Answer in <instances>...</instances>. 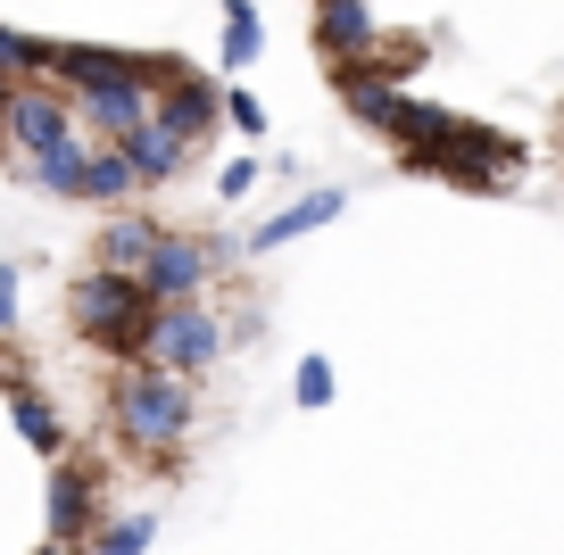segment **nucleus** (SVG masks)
I'll list each match as a JSON object with an SVG mask.
<instances>
[{
  "label": "nucleus",
  "mask_w": 564,
  "mask_h": 555,
  "mask_svg": "<svg viewBox=\"0 0 564 555\" xmlns=\"http://www.w3.org/2000/svg\"><path fill=\"white\" fill-rule=\"evenodd\" d=\"M67 331L91 348V357H117V364H133L141 331H150V298H141V282L84 274V282L67 291Z\"/></svg>",
  "instance_id": "39448f33"
},
{
  "label": "nucleus",
  "mask_w": 564,
  "mask_h": 555,
  "mask_svg": "<svg viewBox=\"0 0 564 555\" xmlns=\"http://www.w3.org/2000/svg\"><path fill=\"white\" fill-rule=\"evenodd\" d=\"M258 174H265L258 157H232V166L216 174V192H225V199H249V192H258Z\"/></svg>",
  "instance_id": "a211bd4d"
},
{
  "label": "nucleus",
  "mask_w": 564,
  "mask_h": 555,
  "mask_svg": "<svg viewBox=\"0 0 564 555\" xmlns=\"http://www.w3.org/2000/svg\"><path fill=\"white\" fill-rule=\"evenodd\" d=\"M150 538H159V514H150V505H133V514H108L100 531H91L84 555H141Z\"/></svg>",
  "instance_id": "4468645a"
},
{
  "label": "nucleus",
  "mask_w": 564,
  "mask_h": 555,
  "mask_svg": "<svg viewBox=\"0 0 564 555\" xmlns=\"http://www.w3.org/2000/svg\"><path fill=\"white\" fill-rule=\"evenodd\" d=\"M42 555H67V547H42Z\"/></svg>",
  "instance_id": "412c9836"
},
{
  "label": "nucleus",
  "mask_w": 564,
  "mask_h": 555,
  "mask_svg": "<svg viewBox=\"0 0 564 555\" xmlns=\"http://www.w3.org/2000/svg\"><path fill=\"white\" fill-rule=\"evenodd\" d=\"M265 51V25L249 0H225V67H249V58Z\"/></svg>",
  "instance_id": "dca6fc26"
},
{
  "label": "nucleus",
  "mask_w": 564,
  "mask_h": 555,
  "mask_svg": "<svg viewBox=\"0 0 564 555\" xmlns=\"http://www.w3.org/2000/svg\"><path fill=\"white\" fill-rule=\"evenodd\" d=\"M67 199H84V208H108V216H117V208H133V166H124V150H100V141H91V150H84V166H75V192Z\"/></svg>",
  "instance_id": "f8f14e48"
},
{
  "label": "nucleus",
  "mask_w": 564,
  "mask_h": 555,
  "mask_svg": "<svg viewBox=\"0 0 564 555\" xmlns=\"http://www.w3.org/2000/svg\"><path fill=\"white\" fill-rule=\"evenodd\" d=\"M159 216L150 208H117L100 232H91V274H117V282H141V265H150V249H159Z\"/></svg>",
  "instance_id": "6e6552de"
},
{
  "label": "nucleus",
  "mask_w": 564,
  "mask_h": 555,
  "mask_svg": "<svg viewBox=\"0 0 564 555\" xmlns=\"http://www.w3.org/2000/svg\"><path fill=\"white\" fill-rule=\"evenodd\" d=\"M18 291H25V282H18V265H0V340L18 331Z\"/></svg>",
  "instance_id": "aec40b11"
},
{
  "label": "nucleus",
  "mask_w": 564,
  "mask_h": 555,
  "mask_svg": "<svg viewBox=\"0 0 564 555\" xmlns=\"http://www.w3.org/2000/svg\"><path fill=\"white\" fill-rule=\"evenodd\" d=\"M100 415H108V432H117V448L141 465V456L192 439L199 390L175 382V373H150V364H108L100 373Z\"/></svg>",
  "instance_id": "f257e3e1"
},
{
  "label": "nucleus",
  "mask_w": 564,
  "mask_h": 555,
  "mask_svg": "<svg viewBox=\"0 0 564 555\" xmlns=\"http://www.w3.org/2000/svg\"><path fill=\"white\" fill-rule=\"evenodd\" d=\"M225 274H241V241L232 232H183L166 225L150 265H141V298L150 307H183V298H208Z\"/></svg>",
  "instance_id": "7ed1b4c3"
},
{
  "label": "nucleus",
  "mask_w": 564,
  "mask_h": 555,
  "mask_svg": "<svg viewBox=\"0 0 564 555\" xmlns=\"http://www.w3.org/2000/svg\"><path fill=\"white\" fill-rule=\"evenodd\" d=\"M42 51H51L42 34H25V25H0V84H34V75H42Z\"/></svg>",
  "instance_id": "2eb2a0df"
},
{
  "label": "nucleus",
  "mask_w": 564,
  "mask_h": 555,
  "mask_svg": "<svg viewBox=\"0 0 564 555\" xmlns=\"http://www.w3.org/2000/svg\"><path fill=\"white\" fill-rule=\"evenodd\" d=\"M225 124H241V133L258 141V133H265V108L249 100V91H225Z\"/></svg>",
  "instance_id": "6ab92c4d"
},
{
  "label": "nucleus",
  "mask_w": 564,
  "mask_h": 555,
  "mask_svg": "<svg viewBox=\"0 0 564 555\" xmlns=\"http://www.w3.org/2000/svg\"><path fill=\"white\" fill-rule=\"evenodd\" d=\"M316 51H324V67H366L373 51H382V25H373V9L366 0H316Z\"/></svg>",
  "instance_id": "1a4fd4ad"
},
{
  "label": "nucleus",
  "mask_w": 564,
  "mask_h": 555,
  "mask_svg": "<svg viewBox=\"0 0 564 555\" xmlns=\"http://www.w3.org/2000/svg\"><path fill=\"white\" fill-rule=\"evenodd\" d=\"M75 141V108H67V91H51L34 75V84H18L9 91V117H0V166H42L51 150H67Z\"/></svg>",
  "instance_id": "423d86ee"
},
{
  "label": "nucleus",
  "mask_w": 564,
  "mask_h": 555,
  "mask_svg": "<svg viewBox=\"0 0 564 555\" xmlns=\"http://www.w3.org/2000/svg\"><path fill=\"white\" fill-rule=\"evenodd\" d=\"M124 166H133V192H166V183L192 174V150H183L166 124H141V133L124 141Z\"/></svg>",
  "instance_id": "9b49d317"
},
{
  "label": "nucleus",
  "mask_w": 564,
  "mask_h": 555,
  "mask_svg": "<svg viewBox=\"0 0 564 555\" xmlns=\"http://www.w3.org/2000/svg\"><path fill=\"white\" fill-rule=\"evenodd\" d=\"M150 124H166V133L183 141V150H208L216 141V124H225V84H208V75H166L159 84V100H150Z\"/></svg>",
  "instance_id": "0eeeda50"
},
{
  "label": "nucleus",
  "mask_w": 564,
  "mask_h": 555,
  "mask_svg": "<svg viewBox=\"0 0 564 555\" xmlns=\"http://www.w3.org/2000/svg\"><path fill=\"white\" fill-rule=\"evenodd\" d=\"M225 315L208 307V298H183V307H150V331H141L133 364H150V373H175V382L199 390V373H216L225 364Z\"/></svg>",
  "instance_id": "20e7f679"
},
{
  "label": "nucleus",
  "mask_w": 564,
  "mask_h": 555,
  "mask_svg": "<svg viewBox=\"0 0 564 555\" xmlns=\"http://www.w3.org/2000/svg\"><path fill=\"white\" fill-rule=\"evenodd\" d=\"M291 399H300V406H333V364H324V357H300V373H291Z\"/></svg>",
  "instance_id": "f3484780"
},
{
  "label": "nucleus",
  "mask_w": 564,
  "mask_h": 555,
  "mask_svg": "<svg viewBox=\"0 0 564 555\" xmlns=\"http://www.w3.org/2000/svg\"><path fill=\"white\" fill-rule=\"evenodd\" d=\"M117 514V489H108V448L100 439H75L67 456H58L51 489H42V547H67L84 555L91 531Z\"/></svg>",
  "instance_id": "f03ea898"
},
{
  "label": "nucleus",
  "mask_w": 564,
  "mask_h": 555,
  "mask_svg": "<svg viewBox=\"0 0 564 555\" xmlns=\"http://www.w3.org/2000/svg\"><path fill=\"white\" fill-rule=\"evenodd\" d=\"M9 423H18V439H25V448H34V456H51V465H58V456L75 448V432H67V423H58L51 390H9Z\"/></svg>",
  "instance_id": "ddd939ff"
},
{
  "label": "nucleus",
  "mask_w": 564,
  "mask_h": 555,
  "mask_svg": "<svg viewBox=\"0 0 564 555\" xmlns=\"http://www.w3.org/2000/svg\"><path fill=\"white\" fill-rule=\"evenodd\" d=\"M340 208H349V192H340V183H324V192H307V199H291V208H274L258 232H241V265L265 258V249H282V241H300V232H316V225H333Z\"/></svg>",
  "instance_id": "9d476101"
}]
</instances>
